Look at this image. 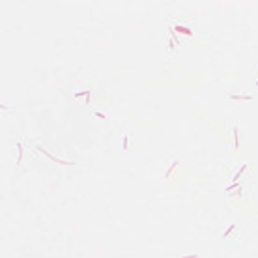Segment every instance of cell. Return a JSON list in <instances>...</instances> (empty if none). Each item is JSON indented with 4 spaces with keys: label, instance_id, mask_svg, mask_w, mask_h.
I'll list each match as a JSON object with an SVG mask.
<instances>
[{
    "label": "cell",
    "instance_id": "1",
    "mask_svg": "<svg viewBox=\"0 0 258 258\" xmlns=\"http://www.w3.org/2000/svg\"><path fill=\"white\" fill-rule=\"evenodd\" d=\"M36 150L41 151V153H43L47 159H51L53 163H58V165H75V161H62V159H58V157H54L53 153H49V151L45 150V148H41V146H36Z\"/></svg>",
    "mask_w": 258,
    "mask_h": 258
},
{
    "label": "cell",
    "instance_id": "2",
    "mask_svg": "<svg viewBox=\"0 0 258 258\" xmlns=\"http://www.w3.org/2000/svg\"><path fill=\"white\" fill-rule=\"evenodd\" d=\"M174 32H180V34H187L189 38H193V30L191 28H187V26H182V24H174V26H170Z\"/></svg>",
    "mask_w": 258,
    "mask_h": 258
},
{
    "label": "cell",
    "instance_id": "3",
    "mask_svg": "<svg viewBox=\"0 0 258 258\" xmlns=\"http://www.w3.org/2000/svg\"><path fill=\"white\" fill-rule=\"evenodd\" d=\"M245 170H247V165H243V167H241L240 170H238V172H236V176H234V178H232V182H234V183H238V180L241 178V174H243Z\"/></svg>",
    "mask_w": 258,
    "mask_h": 258
},
{
    "label": "cell",
    "instance_id": "4",
    "mask_svg": "<svg viewBox=\"0 0 258 258\" xmlns=\"http://www.w3.org/2000/svg\"><path fill=\"white\" fill-rule=\"evenodd\" d=\"M230 99H236V101H251L253 95H230Z\"/></svg>",
    "mask_w": 258,
    "mask_h": 258
},
{
    "label": "cell",
    "instance_id": "5",
    "mask_svg": "<svg viewBox=\"0 0 258 258\" xmlns=\"http://www.w3.org/2000/svg\"><path fill=\"white\" fill-rule=\"evenodd\" d=\"M90 95H92V90H84V92H77L75 93V97H84V99H88Z\"/></svg>",
    "mask_w": 258,
    "mask_h": 258
},
{
    "label": "cell",
    "instance_id": "6",
    "mask_svg": "<svg viewBox=\"0 0 258 258\" xmlns=\"http://www.w3.org/2000/svg\"><path fill=\"white\" fill-rule=\"evenodd\" d=\"M232 135H234V146L240 148V137H238V125H234V131H232Z\"/></svg>",
    "mask_w": 258,
    "mask_h": 258
},
{
    "label": "cell",
    "instance_id": "7",
    "mask_svg": "<svg viewBox=\"0 0 258 258\" xmlns=\"http://www.w3.org/2000/svg\"><path fill=\"white\" fill-rule=\"evenodd\" d=\"M17 150H19V157H17V163H22V144L17 142Z\"/></svg>",
    "mask_w": 258,
    "mask_h": 258
},
{
    "label": "cell",
    "instance_id": "8",
    "mask_svg": "<svg viewBox=\"0 0 258 258\" xmlns=\"http://www.w3.org/2000/svg\"><path fill=\"white\" fill-rule=\"evenodd\" d=\"M176 167H178V161H174V163H172V167H170V168L165 172V178H170V174H172V170L176 168Z\"/></svg>",
    "mask_w": 258,
    "mask_h": 258
},
{
    "label": "cell",
    "instance_id": "9",
    "mask_svg": "<svg viewBox=\"0 0 258 258\" xmlns=\"http://www.w3.org/2000/svg\"><path fill=\"white\" fill-rule=\"evenodd\" d=\"M234 228H236V224H234V222H232V226L228 228V230L224 232V234H222V238H228V236H230V234H232V230H234Z\"/></svg>",
    "mask_w": 258,
    "mask_h": 258
},
{
    "label": "cell",
    "instance_id": "10",
    "mask_svg": "<svg viewBox=\"0 0 258 258\" xmlns=\"http://www.w3.org/2000/svg\"><path fill=\"white\" fill-rule=\"evenodd\" d=\"M124 150H129V138L124 137Z\"/></svg>",
    "mask_w": 258,
    "mask_h": 258
},
{
    "label": "cell",
    "instance_id": "11",
    "mask_svg": "<svg viewBox=\"0 0 258 258\" xmlns=\"http://www.w3.org/2000/svg\"><path fill=\"white\" fill-rule=\"evenodd\" d=\"M93 114H95V116H97V118H101V120H107V116H105V114H101V112H97V111H95V112H93Z\"/></svg>",
    "mask_w": 258,
    "mask_h": 258
},
{
    "label": "cell",
    "instance_id": "12",
    "mask_svg": "<svg viewBox=\"0 0 258 258\" xmlns=\"http://www.w3.org/2000/svg\"><path fill=\"white\" fill-rule=\"evenodd\" d=\"M182 258H198V254H189V256H182Z\"/></svg>",
    "mask_w": 258,
    "mask_h": 258
}]
</instances>
